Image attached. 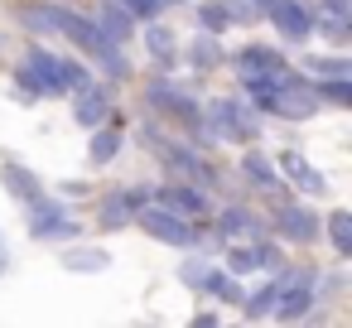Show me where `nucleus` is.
Wrapping results in <instances>:
<instances>
[{"mask_svg":"<svg viewBox=\"0 0 352 328\" xmlns=\"http://www.w3.org/2000/svg\"><path fill=\"white\" fill-rule=\"evenodd\" d=\"M63 34H68V39H73L87 58H97L107 78H116V83H126V78H131V58L121 54V44H111V39L102 34V25H97L92 15H73Z\"/></svg>","mask_w":352,"mask_h":328,"instance_id":"obj_1","label":"nucleus"},{"mask_svg":"<svg viewBox=\"0 0 352 328\" xmlns=\"http://www.w3.org/2000/svg\"><path fill=\"white\" fill-rule=\"evenodd\" d=\"M145 140H150V150L169 164V174H179V179H188V184H198V188H217V169L198 155V145H184V140H169V135H155V131H145Z\"/></svg>","mask_w":352,"mask_h":328,"instance_id":"obj_2","label":"nucleus"},{"mask_svg":"<svg viewBox=\"0 0 352 328\" xmlns=\"http://www.w3.org/2000/svg\"><path fill=\"white\" fill-rule=\"evenodd\" d=\"M15 83H20L30 97H58V92H68L63 78H58V54H49L44 44H30L25 63L15 68Z\"/></svg>","mask_w":352,"mask_h":328,"instance_id":"obj_3","label":"nucleus"},{"mask_svg":"<svg viewBox=\"0 0 352 328\" xmlns=\"http://www.w3.org/2000/svg\"><path fill=\"white\" fill-rule=\"evenodd\" d=\"M135 222H140L155 241H164V246H193V241H198L193 217H184V212H174V208H164V203H145V208L135 212Z\"/></svg>","mask_w":352,"mask_h":328,"instance_id":"obj_4","label":"nucleus"},{"mask_svg":"<svg viewBox=\"0 0 352 328\" xmlns=\"http://www.w3.org/2000/svg\"><path fill=\"white\" fill-rule=\"evenodd\" d=\"M30 208V237L34 241H68V237H78L82 227L68 217V208L58 203V198H49V193H39L34 203H25Z\"/></svg>","mask_w":352,"mask_h":328,"instance_id":"obj_5","label":"nucleus"},{"mask_svg":"<svg viewBox=\"0 0 352 328\" xmlns=\"http://www.w3.org/2000/svg\"><path fill=\"white\" fill-rule=\"evenodd\" d=\"M208 116H212L217 135H236V140H256V135H261V111H256V107H246V102H236V97L212 102V107H208Z\"/></svg>","mask_w":352,"mask_h":328,"instance_id":"obj_6","label":"nucleus"},{"mask_svg":"<svg viewBox=\"0 0 352 328\" xmlns=\"http://www.w3.org/2000/svg\"><path fill=\"white\" fill-rule=\"evenodd\" d=\"M145 203H150V188H116V193L102 198V208H97V227H102V232H121V227L135 222V212H140Z\"/></svg>","mask_w":352,"mask_h":328,"instance_id":"obj_7","label":"nucleus"},{"mask_svg":"<svg viewBox=\"0 0 352 328\" xmlns=\"http://www.w3.org/2000/svg\"><path fill=\"white\" fill-rule=\"evenodd\" d=\"M275 232L285 237V241H294V246H309V241H318V232H323V222L314 217V208H304V203H275Z\"/></svg>","mask_w":352,"mask_h":328,"instance_id":"obj_8","label":"nucleus"},{"mask_svg":"<svg viewBox=\"0 0 352 328\" xmlns=\"http://www.w3.org/2000/svg\"><path fill=\"white\" fill-rule=\"evenodd\" d=\"M314 299H318V289H314V275H285V285H280V299H275V318H285V323H294V318H304L309 309H314Z\"/></svg>","mask_w":352,"mask_h":328,"instance_id":"obj_9","label":"nucleus"},{"mask_svg":"<svg viewBox=\"0 0 352 328\" xmlns=\"http://www.w3.org/2000/svg\"><path fill=\"white\" fill-rule=\"evenodd\" d=\"M265 20L285 39H309V30H314V10L304 0H265Z\"/></svg>","mask_w":352,"mask_h":328,"instance_id":"obj_10","label":"nucleus"},{"mask_svg":"<svg viewBox=\"0 0 352 328\" xmlns=\"http://www.w3.org/2000/svg\"><path fill=\"white\" fill-rule=\"evenodd\" d=\"M73 121L78 126H102V121H111V92L107 87H97V83H87V87H73Z\"/></svg>","mask_w":352,"mask_h":328,"instance_id":"obj_11","label":"nucleus"},{"mask_svg":"<svg viewBox=\"0 0 352 328\" xmlns=\"http://www.w3.org/2000/svg\"><path fill=\"white\" fill-rule=\"evenodd\" d=\"M155 203H164V208H174V212H184V217H203V212H208V188L179 179V184L155 188Z\"/></svg>","mask_w":352,"mask_h":328,"instance_id":"obj_12","label":"nucleus"},{"mask_svg":"<svg viewBox=\"0 0 352 328\" xmlns=\"http://www.w3.org/2000/svg\"><path fill=\"white\" fill-rule=\"evenodd\" d=\"M241 179H246L251 188L270 193L275 203L285 198V179H280V169H275V164H270V160H265L261 150H246V155H241Z\"/></svg>","mask_w":352,"mask_h":328,"instance_id":"obj_13","label":"nucleus"},{"mask_svg":"<svg viewBox=\"0 0 352 328\" xmlns=\"http://www.w3.org/2000/svg\"><path fill=\"white\" fill-rule=\"evenodd\" d=\"M289 63H285V54H275L270 44H246V49H236V73L241 78H261V73H285Z\"/></svg>","mask_w":352,"mask_h":328,"instance_id":"obj_14","label":"nucleus"},{"mask_svg":"<svg viewBox=\"0 0 352 328\" xmlns=\"http://www.w3.org/2000/svg\"><path fill=\"white\" fill-rule=\"evenodd\" d=\"M68 20H73V10H63V6H20V25L30 34H63Z\"/></svg>","mask_w":352,"mask_h":328,"instance_id":"obj_15","label":"nucleus"},{"mask_svg":"<svg viewBox=\"0 0 352 328\" xmlns=\"http://www.w3.org/2000/svg\"><path fill=\"white\" fill-rule=\"evenodd\" d=\"M212 227H217V237H222V241H236V237H261V232H265V222H261L251 208H236V203H232V208H222Z\"/></svg>","mask_w":352,"mask_h":328,"instance_id":"obj_16","label":"nucleus"},{"mask_svg":"<svg viewBox=\"0 0 352 328\" xmlns=\"http://www.w3.org/2000/svg\"><path fill=\"white\" fill-rule=\"evenodd\" d=\"M92 20L102 25V34H107L111 44H126V39L135 34V15H131V10L121 6V0H107V6H102V10H97Z\"/></svg>","mask_w":352,"mask_h":328,"instance_id":"obj_17","label":"nucleus"},{"mask_svg":"<svg viewBox=\"0 0 352 328\" xmlns=\"http://www.w3.org/2000/svg\"><path fill=\"white\" fill-rule=\"evenodd\" d=\"M0 179H6V193H10V198H20V203H34V198L44 193L39 174H34V169H25V164H6V169H0Z\"/></svg>","mask_w":352,"mask_h":328,"instance_id":"obj_18","label":"nucleus"},{"mask_svg":"<svg viewBox=\"0 0 352 328\" xmlns=\"http://www.w3.org/2000/svg\"><path fill=\"white\" fill-rule=\"evenodd\" d=\"M87 155H92V164H111L116 155H121V121H102V126H92V145H87Z\"/></svg>","mask_w":352,"mask_h":328,"instance_id":"obj_19","label":"nucleus"},{"mask_svg":"<svg viewBox=\"0 0 352 328\" xmlns=\"http://www.w3.org/2000/svg\"><path fill=\"white\" fill-rule=\"evenodd\" d=\"M285 275H289V270H280V275H275V280H265L256 294H246V299H241V314H246V318H270V314H275V299H280Z\"/></svg>","mask_w":352,"mask_h":328,"instance_id":"obj_20","label":"nucleus"},{"mask_svg":"<svg viewBox=\"0 0 352 328\" xmlns=\"http://www.w3.org/2000/svg\"><path fill=\"white\" fill-rule=\"evenodd\" d=\"M188 58H193V68H198V73H212V68H222V63H227V54H222L217 34H208V30L188 44Z\"/></svg>","mask_w":352,"mask_h":328,"instance_id":"obj_21","label":"nucleus"},{"mask_svg":"<svg viewBox=\"0 0 352 328\" xmlns=\"http://www.w3.org/2000/svg\"><path fill=\"white\" fill-rule=\"evenodd\" d=\"M107 265H111V256H107L102 246H82V251H68V256H63V270H73V275H82V270L97 275V270H107Z\"/></svg>","mask_w":352,"mask_h":328,"instance_id":"obj_22","label":"nucleus"},{"mask_svg":"<svg viewBox=\"0 0 352 328\" xmlns=\"http://www.w3.org/2000/svg\"><path fill=\"white\" fill-rule=\"evenodd\" d=\"M203 294H212V299H222V304H241V299H246L241 280H236V275H227V270H212V275L203 280Z\"/></svg>","mask_w":352,"mask_h":328,"instance_id":"obj_23","label":"nucleus"},{"mask_svg":"<svg viewBox=\"0 0 352 328\" xmlns=\"http://www.w3.org/2000/svg\"><path fill=\"white\" fill-rule=\"evenodd\" d=\"M198 25H203L208 34L232 30V10H227V0H198Z\"/></svg>","mask_w":352,"mask_h":328,"instance_id":"obj_24","label":"nucleus"},{"mask_svg":"<svg viewBox=\"0 0 352 328\" xmlns=\"http://www.w3.org/2000/svg\"><path fill=\"white\" fill-rule=\"evenodd\" d=\"M314 97L318 102H333V107H347L352 102V83L347 78H314Z\"/></svg>","mask_w":352,"mask_h":328,"instance_id":"obj_25","label":"nucleus"},{"mask_svg":"<svg viewBox=\"0 0 352 328\" xmlns=\"http://www.w3.org/2000/svg\"><path fill=\"white\" fill-rule=\"evenodd\" d=\"M328 237H333V251H338V256H352V212L338 208V212L328 217Z\"/></svg>","mask_w":352,"mask_h":328,"instance_id":"obj_26","label":"nucleus"},{"mask_svg":"<svg viewBox=\"0 0 352 328\" xmlns=\"http://www.w3.org/2000/svg\"><path fill=\"white\" fill-rule=\"evenodd\" d=\"M314 30L328 34L333 44H347V34H352L347 30V15H333V10H314Z\"/></svg>","mask_w":352,"mask_h":328,"instance_id":"obj_27","label":"nucleus"},{"mask_svg":"<svg viewBox=\"0 0 352 328\" xmlns=\"http://www.w3.org/2000/svg\"><path fill=\"white\" fill-rule=\"evenodd\" d=\"M145 44H150V54L160 58V68L174 63V34H169V30H145Z\"/></svg>","mask_w":352,"mask_h":328,"instance_id":"obj_28","label":"nucleus"},{"mask_svg":"<svg viewBox=\"0 0 352 328\" xmlns=\"http://www.w3.org/2000/svg\"><path fill=\"white\" fill-rule=\"evenodd\" d=\"M289 179H294V188H299V193H314V198H318V193H328V179H323L318 169H309V164H299Z\"/></svg>","mask_w":352,"mask_h":328,"instance_id":"obj_29","label":"nucleus"},{"mask_svg":"<svg viewBox=\"0 0 352 328\" xmlns=\"http://www.w3.org/2000/svg\"><path fill=\"white\" fill-rule=\"evenodd\" d=\"M58 78H63V87L73 92V87H87L92 83V73L78 63V58H58Z\"/></svg>","mask_w":352,"mask_h":328,"instance_id":"obj_30","label":"nucleus"},{"mask_svg":"<svg viewBox=\"0 0 352 328\" xmlns=\"http://www.w3.org/2000/svg\"><path fill=\"white\" fill-rule=\"evenodd\" d=\"M309 68H314V78H347V73H352V63L338 58V54H333V58H309Z\"/></svg>","mask_w":352,"mask_h":328,"instance_id":"obj_31","label":"nucleus"},{"mask_svg":"<svg viewBox=\"0 0 352 328\" xmlns=\"http://www.w3.org/2000/svg\"><path fill=\"white\" fill-rule=\"evenodd\" d=\"M208 275H212V265H208V261H184V265H179V280H184L188 289H203V280H208Z\"/></svg>","mask_w":352,"mask_h":328,"instance_id":"obj_32","label":"nucleus"},{"mask_svg":"<svg viewBox=\"0 0 352 328\" xmlns=\"http://www.w3.org/2000/svg\"><path fill=\"white\" fill-rule=\"evenodd\" d=\"M251 256H256V270H280V265H285L280 246H265V241H256V246H251Z\"/></svg>","mask_w":352,"mask_h":328,"instance_id":"obj_33","label":"nucleus"},{"mask_svg":"<svg viewBox=\"0 0 352 328\" xmlns=\"http://www.w3.org/2000/svg\"><path fill=\"white\" fill-rule=\"evenodd\" d=\"M246 270H256L251 246H232V251H227V275H246Z\"/></svg>","mask_w":352,"mask_h":328,"instance_id":"obj_34","label":"nucleus"},{"mask_svg":"<svg viewBox=\"0 0 352 328\" xmlns=\"http://www.w3.org/2000/svg\"><path fill=\"white\" fill-rule=\"evenodd\" d=\"M121 6H126L135 20H155V15L164 10V0H121Z\"/></svg>","mask_w":352,"mask_h":328,"instance_id":"obj_35","label":"nucleus"},{"mask_svg":"<svg viewBox=\"0 0 352 328\" xmlns=\"http://www.w3.org/2000/svg\"><path fill=\"white\" fill-rule=\"evenodd\" d=\"M6 265H10V251H6V246H0V275H6Z\"/></svg>","mask_w":352,"mask_h":328,"instance_id":"obj_36","label":"nucleus"}]
</instances>
